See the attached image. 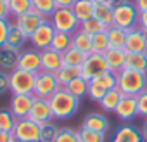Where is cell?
Instances as JSON below:
<instances>
[{
    "label": "cell",
    "mask_w": 147,
    "mask_h": 142,
    "mask_svg": "<svg viewBox=\"0 0 147 142\" xmlns=\"http://www.w3.org/2000/svg\"><path fill=\"white\" fill-rule=\"evenodd\" d=\"M50 109H52V114L55 120H67L71 118L78 111V106H80V99L75 97L66 87H61L50 99Z\"/></svg>",
    "instance_id": "1"
},
{
    "label": "cell",
    "mask_w": 147,
    "mask_h": 142,
    "mask_svg": "<svg viewBox=\"0 0 147 142\" xmlns=\"http://www.w3.org/2000/svg\"><path fill=\"white\" fill-rule=\"evenodd\" d=\"M118 89L123 95L137 97L147 89V75L125 68L118 73Z\"/></svg>",
    "instance_id": "2"
},
{
    "label": "cell",
    "mask_w": 147,
    "mask_h": 142,
    "mask_svg": "<svg viewBox=\"0 0 147 142\" xmlns=\"http://www.w3.org/2000/svg\"><path fill=\"white\" fill-rule=\"evenodd\" d=\"M35 82H36V73H28L19 68L9 73V83H11V92L12 94H26L33 95L35 94Z\"/></svg>",
    "instance_id": "3"
},
{
    "label": "cell",
    "mask_w": 147,
    "mask_h": 142,
    "mask_svg": "<svg viewBox=\"0 0 147 142\" xmlns=\"http://www.w3.org/2000/svg\"><path fill=\"white\" fill-rule=\"evenodd\" d=\"M118 87V73H113V71H106L104 75L94 78L88 82V97L92 101H100L109 90Z\"/></svg>",
    "instance_id": "4"
},
{
    "label": "cell",
    "mask_w": 147,
    "mask_h": 142,
    "mask_svg": "<svg viewBox=\"0 0 147 142\" xmlns=\"http://www.w3.org/2000/svg\"><path fill=\"white\" fill-rule=\"evenodd\" d=\"M50 23L55 28V31L62 33H75L80 30V21L69 7H57L50 16Z\"/></svg>",
    "instance_id": "5"
},
{
    "label": "cell",
    "mask_w": 147,
    "mask_h": 142,
    "mask_svg": "<svg viewBox=\"0 0 147 142\" xmlns=\"http://www.w3.org/2000/svg\"><path fill=\"white\" fill-rule=\"evenodd\" d=\"M138 9L130 2L119 7H114V14H113V24L121 28V30H131L138 26Z\"/></svg>",
    "instance_id": "6"
},
{
    "label": "cell",
    "mask_w": 147,
    "mask_h": 142,
    "mask_svg": "<svg viewBox=\"0 0 147 142\" xmlns=\"http://www.w3.org/2000/svg\"><path fill=\"white\" fill-rule=\"evenodd\" d=\"M106 71H109V66H107V62H106L104 54H95V52H92V54L87 55L85 62L82 64L80 75H82L85 80L90 82V80H94V78L104 75Z\"/></svg>",
    "instance_id": "7"
},
{
    "label": "cell",
    "mask_w": 147,
    "mask_h": 142,
    "mask_svg": "<svg viewBox=\"0 0 147 142\" xmlns=\"http://www.w3.org/2000/svg\"><path fill=\"white\" fill-rule=\"evenodd\" d=\"M61 89L59 80L55 73H49V71H40L36 73V82H35V97L42 99H50L57 90Z\"/></svg>",
    "instance_id": "8"
},
{
    "label": "cell",
    "mask_w": 147,
    "mask_h": 142,
    "mask_svg": "<svg viewBox=\"0 0 147 142\" xmlns=\"http://www.w3.org/2000/svg\"><path fill=\"white\" fill-rule=\"evenodd\" d=\"M12 137L18 142H40V125L30 118L18 120L12 130Z\"/></svg>",
    "instance_id": "9"
},
{
    "label": "cell",
    "mask_w": 147,
    "mask_h": 142,
    "mask_svg": "<svg viewBox=\"0 0 147 142\" xmlns=\"http://www.w3.org/2000/svg\"><path fill=\"white\" fill-rule=\"evenodd\" d=\"M45 21H47L45 16H42V14L36 12L35 9H31L30 12H26V14L16 18V26H18L28 38H31V35H33V33L42 26V23H45Z\"/></svg>",
    "instance_id": "10"
},
{
    "label": "cell",
    "mask_w": 147,
    "mask_h": 142,
    "mask_svg": "<svg viewBox=\"0 0 147 142\" xmlns=\"http://www.w3.org/2000/svg\"><path fill=\"white\" fill-rule=\"evenodd\" d=\"M28 118H30V120H33V121H35V123H38V125L49 123V121L54 118L49 99L35 97V101H33V106H31V109H30Z\"/></svg>",
    "instance_id": "11"
},
{
    "label": "cell",
    "mask_w": 147,
    "mask_h": 142,
    "mask_svg": "<svg viewBox=\"0 0 147 142\" xmlns=\"http://www.w3.org/2000/svg\"><path fill=\"white\" fill-rule=\"evenodd\" d=\"M125 50L128 54L135 52H147V33L142 31L138 26L131 28L126 31V42H125Z\"/></svg>",
    "instance_id": "12"
},
{
    "label": "cell",
    "mask_w": 147,
    "mask_h": 142,
    "mask_svg": "<svg viewBox=\"0 0 147 142\" xmlns=\"http://www.w3.org/2000/svg\"><path fill=\"white\" fill-rule=\"evenodd\" d=\"M18 68L23 71H28V73H40L42 71V52L36 49L21 52L19 61H18Z\"/></svg>",
    "instance_id": "13"
},
{
    "label": "cell",
    "mask_w": 147,
    "mask_h": 142,
    "mask_svg": "<svg viewBox=\"0 0 147 142\" xmlns=\"http://www.w3.org/2000/svg\"><path fill=\"white\" fill-rule=\"evenodd\" d=\"M55 35V28L52 26V23H49V19L45 23H42V26L31 35V43L36 50H43V49H49L50 43H52V38Z\"/></svg>",
    "instance_id": "14"
},
{
    "label": "cell",
    "mask_w": 147,
    "mask_h": 142,
    "mask_svg": "<svg viewBox=\"0 0 147 142\" xmlns=\"http://www.w3.org/2000/svg\"><path fill=\"white\" fill-rule=\"evenodd\" d=\"M109 142H145V140L142 137L140 128H137L131 123H125L113 132Z\"/></svg>",
    "instance_id": "15"
},
{
    "label": "cell",
    "mask_w": 147,
    "mask_h": 142,
    "mask_svg": "<svg viewBox=\"0 0 147 142\" xmlns=\"http://www.w3.org/2000/svg\"><path fill=\"white\" fill-rule=\"evenodd\" d=\"M33 101H35V95H26V94H12V99H11V111L12 114L18 118V120H23V118H28L30 114V109L33 106Z\"/></svg>",
    "instance_id": "16"
},
{
    "label": "cell",
    "mask_w": 147,
    "mask_h": 142,
    "mask_svg": "<svg viewBox=\"0 0 147 142\" xmlns=\"http://www.w3.org/2000/svg\"><path fill=\"white\" fill-rule=\"evenodd\" d=\"M126 55L128 52L125 49H119V47H109L104 54L106 57V62L109 66V71L113 73H119L121 69H125V62H126Z\"/></svg>",
    "instance_id": "17"
},
{
    "label": "cell",
    "mask_w": 147,
    "mask_h": 142,
    "mask_svg": "<svg viewBox=\"0 0 147 142\" xmlns=\"http://www.w3.org/2000/svg\"><path fill=\"white\" fill-rule=\"evenodd\" d=\"M42 52V71H49V73H57V71L64 66L62 62V54L54 50V49H43Z\"/></svg>",
    "instance_id": "18"
},
{
    "label": "cell",
    "mask_w": 147,
    "mask_h": 142,
    "mask_svg": "<svg viewBox=\"0 0 147 142\" xmlns=\"http://www.w3.org/2000/svg\"><path fill=\"white\" fill-rule=\"evenodd\" d=\"M114 114L121 120V121H130L133 116L138 114L137 111V97H131V95H123Z\"/></svg>",
    "instance_id": "19"
},
{
    "label": "cell",
    "mask_w": 147,
    "mask_h": 142,
    "mask_svg": "<svg viewBox=\"0 0 147 142\" xmlns=\"http://www.w3.org/2000/svg\"><path fill=\"white\" fill-rule=\"evenodd\" d=\"M82 128H87V130H92V132H99V133H106L107 128H109V121L104 114H99V113H92V114H87L83 123H82Z\"/></svg>",
    "instance_id": "20"
},
{
    "label": "cell",
    "mask_w": 147,
    "mask_h": 142,
    "mask_svg": "<svg viewBox=\"0 0 147 142\" xmlns=\"http://www.w3.org/2000/svg\"><path fill=\"white\" fill-rule=\"evenodd\" d=\"M19 50L11 49V47H0V68L2 71H14L18 68V61H19Z\"/></svg>",
    "instance_id": "21"
},
{
    "label": "cell",
    "mask_w": 147,
    "mask_h": 142,
    "mask_svg": "<svg viewBox=\"0 0 147 142\" xmlns=\"http://www.w3.org/2000/svg\"><path fill=\"white\" fill-rule=\"evenodd\" d=\"M125 68L133 69V71H138V73H145V75H147V52L128 54V55H126Z\"/></svg>",
    "instance_id": "22"
},
{
    "label": "cell",
    "mask_w": 147,
    "mask_h": 142,
    "mask_svg": "<svg viewBox=\"0 0 147 142\" xmlns=\"http://www.w3.org/2000/svg\"><path fill=\"white\" fill-rule=\"evenodd\" d=\"M94 5L95 4L92 2V0H76V4L71 9H73V12H75V16L78 18V21L83 23V21L94 18Z\"/></svg>",
    "instance_id": "23"
},
{
    "label": "cell",
    "mask_w": 147,
    "mask_h": 142,
    "mask_svg": "<svg viewBox=\"0 0 147 142\" xmlns=\"http://www.w3.org/2000/svg\"><path fill=\"white\" fill-rule=\"evenodd\" d=\"M121 97H123V94H121L119 89L116 87V89L109 90V92L99 101V106H100L104 111H107V113H114L116 108H118V104H119V101H121Z\"/></svg>",
    "instance_id": "24"
},
{
    "label": "cell",
    "mask_w": 147,
    "mask_h": 142,
    "mask_svg": "<svg viewBox=\"0 0 147 142\" xmlns=\"http://www.w3.org/2000/svg\"><path fill=\"white\" fill-rule=\"evenodd\" d=\"M113 14H114V7L111 4H95L94 5V18L99 19L107 28L113 26Z\"/></svg>",
    "instance_id": "25"
},
{
    "label": "cell",
    "mask_w": 147,
    "mask_h": 142,
    "mask_svg": "<svg viewBox=\"0 0 147 142\" xmlns=\"http://www.w3.org/2000/svg\"><path fill=\"white\" fill-rule=\"evenodd\" d=\"M26 40H28V37H26L16 24H11L9 33H7V40H5V47H11V49L19 50V49L26 43Z\"/></svg>",
    "instance_id": "26"
},
{
    "label": "cell",
    "mask_w": 147,
    "mask_h": 142,
    "mask_svg": "<svg viewBox=\"0 0 147 142\" xmlns=\"http://www.w3.org/2000/svg\"><path fill=\"white\" fill-rule=\"evenodd\" d=\"M87 54H83L82 50L71 47L66 52H62V62L64 66H73V68H82V64L85 62Z\"/></svg>",
    "instance_id": "27"
},
{
    "label": "cell",
    "mask_w": 147,
    "mask_h": 142,
    "mask_svg": "<svg viewBox=\"0 0 147 142\" xmlns=\"http://www.w3.org/2000/svg\"><path fill=\"white\" fill-rule=\"evenodd\" d=\"M73 47V33H62V31H55L54 38H52V43H50V49L57 50V52H66L67 49Z\"/></svg>",
    "instance_id": "28"
},
{
    "label": "cell",
    "mask_w": 147,
    "mask_h": 142,
    "mask_svg": "<svg viewBox=\"0 0 147 142\" xmlns=\"http://www.w3.org/2000/svg\"><path fill=\"white\" fill-rule=\"evenodd\" d=\"M73 47L78 49V50H82V52L87 54V55L92 54V37L87 35V33L82 31V30L75 31V33H73Z\"/></svg>",
    "instance_id": "29"
},
{
    "label": "cell",
    "mask_w": 147,
    "mask_h": 142,
    "mask_svg": "<svg viewBox=\"0 0 147 142\" xmlns=\"http://www.w3.org/2000/svg\"><path fill=\"white\" fill-rule=\"evenodd\" d=\"M107 33V40H109V47H119L125 49V42H126V30H121L118 26H109L106 30Z\"/></svg>",
    "instance_id": "30"
},
{
    "label": "cell",
    "mask_w": 147,
    "mask_h": 142,
    "mask_svg": "<svg viewBox=\"0 0 147 142\" xmlns=\"http://www.w3.org/2000/svg\"><path fill=\"white\" fill-rule=\"evenodd\" d=\"M57 80H59V85L61 87H67L69 82H73L75 78L82 76L80 75V68H73V66H62L57 73H55Z\"/></svg>",
    "instance_id": "31"
},
{
    "label": "cell",
    "mask_w": 147,
    "mask_h": 142,
    "mask_svg": "<svg viewBox=\"0 0 147 142\" xmlns=\"http://www.w3.org/2000/svg\"><path fill=\"white\" fill-rule=\"evenodd\" d=\"M66 89H67L73 95H75V97L82 99V97L88 95V80H85L83 76H78V78L73 80V82H69Z\"/></svg>",
    "instance_id": "32"
},
{
    "label": "cell",
    "mask_w": 147,
    "mask_h": 142,
    "mask_svg": "<svg viewBox=\"0 0 147 142\" xmlns=\"http://www.w3.org/2000/svg\"><path fill=\"white\" fill-rule=\"evenodd\" d=\"M9 11L12 16L19 18L26 12H30L33 9V4H31V0H9Z\"/></svg>",
    "instance_id": "33"
},
{
    "label": "cell",
    "mask_w": 147,
    "mask_h": 142,
    "mask_svg": "<svg viewBox=\"0 0 147 142\" xmlns=\"http://www.w3.org/2000/svg\"><path fill=\"white\" fill-rule=\"evenodd\" d=\"M80 30H82V31H85L87 35L94 37V35H97V33H102V31H106V30H107V26H106V24H102L99 19H95V18H90V19H87V21L80 23Z\"/></svg>",
    "instance_id": "34"
},
{
    "label": "cell",
    "mask_w": 147,
    "mask_h": 142,
    "mask_svg": "<svg viewBox=\"0 0 147 142\" xmlns=\"http://www.w3.org/2000/svg\"><path fill=\"white\" fill-rule=\"evenodd\" d=\"M31 4H33V9L36 12H40L42 16H45L47 19L54 14V11L57 9L55 5V0H31Z\"/></svg>",
    "instance_id": "35"
},
{
    "label": "cell",
    "mask_w": 147,
    "mask_h": 142,
    "mask_svg": "<svg viewBox=\"0 0 147 142\" xmlns=\"http://www.w3.org/2000/svg\"><path fill=\"white\" fill-rule=\"evenodd\" d=\"M109 49V40H107V33H97L92 37V52L95 54H106V50Z\"/></svg>",
    "instance_id": "36"
},
{
    "label": "cell",
    "mask_w": 147,
    "mask_h": 142,
    "mask_svg": "<svg viewBox=\"0 0 147 142\" xmlns=\"http://www.w3.org/2000/svg\"><path fill=\"white\" fill-rule=\"evenodd\" d=\"M57 132H59V126L54 125L52 121L40 125V142H54L57 137Z\"/></svg>",
    "instance_id": "37"
},
{
    "label": "cell",
    "mask_w": 147,
    "mask_h": 142,
    "mask_svg": "<svg viewBox=\"0 0 147 142\" xmlns=\"http://www.w3.org/2000/svg\"><path fill=\"white\" fill-rule=\"evenodd\" d=\"M18 118L12 114L11 109H0V130L4 132H12L16 126Z\"/></svg>",
    "instance_id": "38"
},
{
    "label": "cell",
    "mask_w": 147,
    "mask_h": 142,
    "mask_svg": "<svg viewBox=\"0 0 147 142\" xmlns=\"http://www.w3.org/2000/svg\"><path fill=\"white\" fill-rule=\"evenodd\" d=\"M54 142H80V135L71 128H59Z\"/></svg>",
    "instance_id": "39"
},
{
    "label": "cell",
    "mask_w": 147,
    "mask_h": 142,
    "mask_svg": "<svg viewBox=\"0 0 147 142\" xmlns=\"http://www.w3.org/2000/svg\"><path fill=\"white\" fill-rule=\"evenodd\" d=\"M78 135H80V142H104V135L106 133H99V132H92V130H87V128H80Z\"/></svg>",
    "instance_id": "40"
},
{
    "label": "cell",
    "mask_w": 147,
    "mask_h": 142,
    "mask_svg": "<svg viewBox=\"0 0 147 142\" xmlns=\"http://www.w3.org/2000/svg\"><path fill=\"white\" fill-rule=\"evenodd\" d=\"M137 111L144 118H147V89L137 95Z\"/></svg>",
    "instance_id": "41"
},
{
    "label": "cell",
    "mask_w": 147,
    "mask_h": 142,
    "mask_svg": "<svg viewBox=\"0 0 147 142\" xmlns=\"http://www.w3.org/2000/svg\"><path fill=\"white\" fill-rule=\"evenodd\" d=\"M9 28H11V24H9L7 19H0V47H4V45H5Z\"/></svg>",
    "instance_id": "42"
},
{
    "label": "cell",
    "mask_w": 147,
    "mask_h": 142,
    "mask_svg": "<svg viewBox=\"0 0 147 142\" xmlns=\"http://www.w3.org/2000/svg\"><path fill=\"white\" fill-rule=\"evenodd\" d=\"M7 90H11V83H9V73L0 69V95L5 94Z\"/></svg>",
    "instance_id": "43"
},
{
    "label": "cell",
    "mask_w": 147,
    "mask_h": 142,
    "mask_svg": "<svg viewBox=\"0 0 147 142\" xmlns=\"http://www.w3.org/2000/svg\"><path fill=\"white\" fill-rule=\"evenodd\" d=\"M138 28L147 33V11H144V12L138 14Z\"/></svg>",
    "instance_id": "44"
},
{
    "label": "cell",
    "mask_w": 147,
    "mask_h": 142,
    "mask_svg": "<svg viewBox=\"0 0 147 142\" xmlns=\"http://www.w3.org/2000/svg\"><path fill=\"white\" fill-rule=\"evenodd\" d=\"M9 14H11L9 4H7V2H0V19H7Z\"/></svg>",
    "instance_id": "45"
},
{
    "label": "cell",
    "mask_w": 147,
    "mask_h": 142,
    "mask_svg": "<svg viewBox=\"0 0 147 142\" xmlns=\"http://www.w3.org/2000/svg\"><path fill=\"white\" fill-rule=\"evenodd\" d=\"M0 142H14L12 132H4V130H0Z\"/></svg>",
    "instance_id": "46"
},
{
    "label": "cell",
    "mask_w": 147,
    "mask_h": 142,
    "mask_svg": "<svg viewBox=\"0 0 147 142\" xmlns=\"http://www.w3.org/2000/svg\"><path fill=\"white\" fill-rule=\"evenodd\" d=\"M76 4V0H55V5L57 7H73V5H75Z\"/></svg>",
    "instance_id": "47"
},
{
    "label": "cell",
    "mask_w": 147,
    "mask_h": 142,
    "mask_svg": "<svg viewBox=\"0 0 147 142\" xmlns=\"http://www.w3.org/2000/svg\"><path fill=\"white\" fill-rule=\"evenodd\" d=\"M133 5L138 9V12L147 11V0H133Z\"/></svg>",
    "instance_id": "48"
},
{
    "label": "cell",
    "mask_w": 147,
    "mask_h": 142,
    "mask_svg": "<svg viewBox=\"0 0 147 142\" xmlns=\"http://www.w3.org/2000/svg\"><path fill=\"white\" fill-rule=\"evenodd\" d=\"M125 4H130V0H111L113 7H119V5H125Z\"/></svg>",
    "instance_id": "49"
},
{
    "label": "cell",
    "mask_w": 147,
    "mask_h": 142,
    "mask_svg": "<svg viewBox=\"0 0 147 142\" xmlns=\"http://www.w3.org/2000/svg\"><path fill=\"white\" fill-rule=\"evenodd\" d=\"M140 132H142V137H144V140L147 142V118L144 120V125H142V130H140Z\"/></svg>",
    "instance_id": "50"
},
{
    "label": "cell",
    "mask_w": 147,
    "mask_h": 142,
    "mask_svg": "<svg viewBox=\"0 0 147 142\" xmlns=\"http://www.w3.org/2000/svg\"><path fill=\"white\" fill-rule=\"evenodd\" d=\"M94 4H111V0H92Z\"/></svg>",
    "instance_id": "51"
},
{
    "label": "cell",
    "mask_w": 147,
    "mask_h": 142,
    "mask_svg": "<svg viewBox=\"0 0 147 142\" xmlns=\"http://www.w3.org/2000/svg\"><path fill=\"white\" fill-rule=\"evenodd\" d=\"M0 2H9V0H0Z\"/></svg>",
    "instance_id": "52"
},
{
    "label": "cell",
    "mask_w": 147,
    "mask_h": 142,
    "mask_svg": "<svg viewBox=\"0 0 147 142\" xmlns=\"http://www.w3.org/2000/svg\"><path fill=\"white\" fill-rule=\"evenodd\" d=\"M14 142H18V140H14Z\"/></svg>",
    "instance_id": "53"
}]
</instances>
